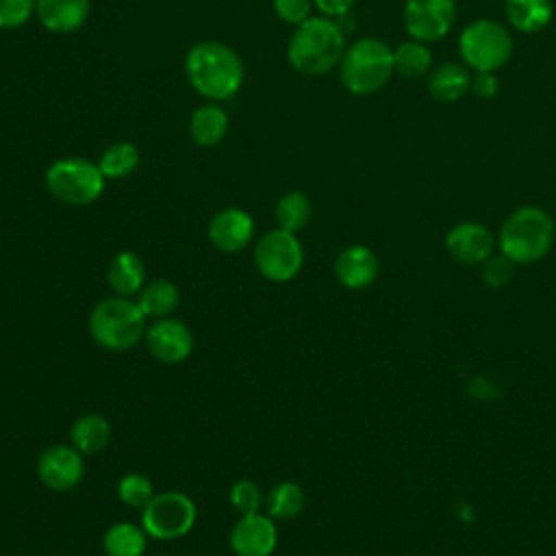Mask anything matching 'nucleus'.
<instances>
[{"label": "nucleus", "mask_w": 556, "mask_h": 556, "mask_svg": "<svg viewBox=\"0 0 556 556\" xmlns=\"http://www.w3.org/2000/svg\"><path fill=\"white\" fill-rule=\"evenodd\" d=\"M178 300H180V295H178L176 285L169 280L156 278L141 287L137 304L146 317L161 319V317H169V313L176 311Z\"/></svg>", "instance_id": "nucleus-23"}, {"label": "nucleus", "mask_w": 556, "mask_h": 556, "mask_svg": "<svg viewBox=\"0 0 556 556\" xmlns=\"http://www.w3.org/2000/svg\"><path fill=\"white\" fill-rule=\"evenodd\" d=\"M395 72L404 78H419L432 70V52L426 41L408 39L393 50Z\"/></svg>", "instance_id": "nucleus-24"}, {"label": "nucleus", "mask_w": 556, "mask_h": 556, "mask_svg": "<svg viewBox=\"0 0 556 556\" xmlns=\"http://www.w3.org/2000/svg\"><path fill=\"white\" fill-rule=\"evenodd\" d=\"M156 556H165V554H156Z\"/></svg>", "instance_id": "nucleus-36"}, {"label": "nucleus", "mask_w": 556, "mask_h": 556, "mask_svg": "<svg viewBox=\"0 0 556 556\" xmlns=\"http://www.w3.org/2000/svg\"><path fill=\"white\" fill-rule=\"evenodd\" d=\"M85 473L83 454L74 445L54 443L37 458V476L52 491L74 489Z\"/></svg>", "instance_id": "nucleus-11"}, {"label": "nucleus", "mask_w": 556, "mask_h": 556, "mask_svg": "<svg viewBox=\"0 0 556 556\" xmlns=\"http://www.w3.org/2000/svg\"><path fill=\"white\" fill-rule=\"evenodd\" d=\"M378 256L361 243L348 245L345 250L339 252L337 261H334V274L339 278V282L348 289H367L376 276H378Z\"/></svg>", "instance_id": "nucleus-16"}, {"label": "nucleus", "mask_w": 556, "mask_h": 556, "mask_svg": "<svg viewBox=\"0 0 556 556\" xmlns=\"http://www.w3.org/2000/svg\"><path fill=\"white\" fill-rule=\"evenodd\" d=\"M139 165V150L130 143V141H117L113 146H109L98 161L100 172L104 174V178H126L130 176Z\"/></svg>", "instance_id": "nucleus-27"}, {"label": "nucleus", "mask_w": 556, "mask_h": 556, "mask_svg": "<svg viewBox=\"0 0 556 556\" xmlns=\"http://www.w3.org/2000/svg\"><path fill=\"white\" fill-rule=\"evenodd\" d=\"M304 508V491L295 482H278L267 495V513L274 519H293Z\"/></svg>", "instance_id": "nucleus-28"}, {"label": "nucleus", "mask_w": 556, "mask_h": 556, "mask_svg": "<svg viewBox=\"0 0 556 556\" xmlns=\"http://www.w3.org/2000/svg\"><path fill=\"white\" fill-rule=\"evenodd\" d=\"M556 224L545 208L519 206L502 224L497 248L510 261L528 265L541 261L554 245Z\"/></svg>", "instance_id": "nucleus-3"}, {"label": "nucleus", "mask_w": 556, "mask_h": 556, "mask_svg": "<svg viewBox=\"0 0 556 556\" xmlns=\"http://www.w3.org/2000/svg\"><path fill=\"white\" fill-rule=\"evenodd\" d=\"M504 11L519 33H539L554 15L552 0H504Z\"/></svg>", "instance_id": "nucleus-21"}, {"label": "nucleus", "mask_w": 556, "mask_h": 556, "mask_svg": "<svg viewBox=\"0 0 556 556\" xmlns=\"http://www.w3.org/2000/svg\"><path fill=\"white\" fill-rule=\"evenodd\" d=\"M104 180L98 163L83 156L59 159L46 169L48 191L72 206H85L98 200L104 191Z\"/></svg>", "instance_id": "nucleus-6"}, {"label": "nucleus", "mask_w": 556, "mask_h": 556, "mask_svg": "<svg viewBox=\"0 0 556 556\" xmlns=\"http://www.w3.org/2000/svg\"><path fill=\"white\" fill-rule=\"evenodd\" d=\"M495 245L497 241L491 230L478 222H460L445 235L447 254L463 265L484 263L493 254Z\"/></svg>", "instance_id": "nucleus-13"}, {"label": "nucleus", "mask_w": 556, "mask_h": 556, "mask_svg": "<svg viewBox=\"0 0 556 556\" xmlns=\"http://www.w3.org/2000/svg\"><path fill=\"white\" fill-rule=\"evenodd\" d=\"M311 7H313V0H274L276 15L282 22L293 24V26H298L311 17Z\"/></svg>", "instance_id": "nucleus-33"}, {"label": "nucleus", "mask_w": 556, "mask_h": 556, "mask_svg": "<svg viewBox=\"0 0 556 556\" xmlns=\"http://www.w3.org/2000/svg\"><path fill=\"white\" fill-rule=\"evenodd\" d=\"M37 0H0V28H17L35 13Z\"/></svg>", "instance_id": "nucleus-32"}, {"label": "nucleus", "mask_w": 556, "mask_h": 556, "mask_svg": "<svg viewBox=\"0 0 556 556\" xmlns=\"http://www.w3.org/2000/svg\"><path fill=\"white\" fill-rule=\"evenodd\" d=\"M195 523V504L189 495L165 491L150 500L141 513V526L148 536L169 541L187 534Z\"/></svg>", "instance_id": "nucleus-8"}, {"label": "nucleus", "mask_w": 556, "mask_h": 556, "mask_svg": "<svg viewBox=\"0 0 556 556\" xmlns=\"http://www.w3.org/2000/svg\"><path fill=\"white\" fill-rule=\"evenodd\" d=\"M254 232V222L243 208H224L208 224V239L219 252L243 250Z\"/></svg>", "instance_id": "nucleus-15"}, {"label": "nucleus", "mask_w": 556, "mask_h": 556, "mask_svg": "<svg viewBox=\"0 0 556 556\" xmlns=\"http://www.w3.org/2000/svg\"><path fill=\"white\" fill-rule=\"evenodd\" d=\"M72 445L80 452V454H98L102 452L109 441H111V426L102 415H83L74 421L72 426Z\"/></svg>", "instance_id": "nucleus-22"}, {"label": "nucleus", "mask_w": 556, "mask_h": 556, "mask_svg": "<svg viewBox=\"0 0 556 556\" xmlns=\"http://www.w3.org/2000/svg\"><path fill=\"white\" fill-rule=\"evenodd\" d=\"M471 91L480 100H491L497 93V76H495V72H476L471 76Z\"/></svg>", "instance_id": "nucleus-34"}, {"label": "nucleus", "mask_w": 556, "mask_h": 556, "mask_svg": "<svg viewBox=\"0 0 556 556\" xmlns=\"http://www.w3.org/2000/svg\"><path fill=\"white\" fill-rule=\"evenodd\" d=\"M515 261H510L506 254H491L484 263H480V276L486 287L502 289L506 287L515 276Z\"/></svg>", "instance_id": "nucleus-30"}, {"label": "nucleus", "mask_w": 556, "mask_h": 556, "mask_svg": "<svg viewBox=\"0 0 556 556\" xmlns=\"http://www.w3.org/2000/svg\"><path fill=\"white\" fill-rule=\"evenodd\" d=\"M185 72L191 87L213 100L232 98L243 83V63L239 54L219 41H200L185 56Z\"/></svg>", "instance_id": "nucleus-1"}, {"label": "nucleus", "mask_w": 556, "mask_h": 556, "mask_svg": "<svg viewBox=\"0 0 556 556\" xmlns=\"http://www.w3.org/2000/svg\"><path fill=\"white\" fill-rule=\"evenodd\" d=\"M458 50L473 72H495L513 54V37L495 20H476L460 33Z\"/></svg>", "instance_id": "nucleus-7"}, {"label": "nucleus", "mask_w": 556, "mask_h": 556, "mask_svg": "<svg viewBox=\"0 0 556 556\" xmlns=\"http://www.w3.org/2000/svg\"><path fill=\"white\" fill-rule=\"evenodd\" d=\"M263 502V493L261 489L250 482V480H239L232 489H230V504L237 513L248 515V513H258V506Z\"/></svg>", "instance_id": "nucleus-31"}, {"label": "nucleus", "mask_w": 556, "mask_h": 556, "mask_svg": "<svg viewBox=\"0 0 556 556\" xmlns=\"http://www.w3.org/2000/svg\"><path fill=\"white\" fill-rule=\"evenodd\" d=\"M119 500L132 508H146L154 497L152 482L143 473H126L117 484Z\"/></svg>", "instance_id": "nucleus-29"}, {"label": "nucleus", "mask_w": 556, "mask_h": 556, "mask_svg": "<svg viewBox=\"0 0 556 556\" xmlns=\"http://www.w3.org/2000/svg\"><path fill=\"white\" fill-rule=\"evenodd\" d=\"M356 0H313V4L321 11V15L326 17H339V15H345L350 13V9L354 7Z\"/></svg>", "instance_id": "nucleus-35"}, {"label": "nucleus", "mask_w": 556, "mask_h": 556, "mask_svg": "<svg viewBox=\"0 0 556 556\" xmlns=\"http://www.w3.org/2000/svg\"><path fill=\"white\" fill-rule=\"evenodd\" d=\"M313 215L311 200L302 191H287L276 202V222L278 228L289 232H300Z\"/></svg>", "instance_id": "nucleus-26"}, {"label": "nucleus", "mask_w": 556, "mask_h": 556, "mask_svg": "<svg viewBox=\"0 0 556 556\" xmlns=\"http://www.w3.org/2000/svg\"><path fill=\"white\" fill-rule=\"evenodd\" d=\"M254 263L265 278L274 282H287L302 269V243L295 232L282 228L269 230L254 245Z\"/></svg>", "instance_id": "nucleus-9"}, {"label": "nucleus", "mask_w": 556, "mask_h": 556, "mask_svg": "<svg viewBox=\"0 0 556 556\" xmlns=\"http://www.w3.org/2000/svg\"><path fill=\"white\" fill-rule=\"evenodd\" d=\"M146 343L150 354L167 365L185 361L193 350L191 330L180 319L172 317H161L152 321L146 330Z\"/></svg>", "instance_id": "nucleus-12"}, {"label": "nucleus", "mask_w": 556, "mask_h": 556, "mask_svg": "<svg viewBox=\"0 0 556 556\" xmlns=\"http://www.w3.org/2000/svg\"><path fill=\"white\" fill-rule=\"evenodd\" d=\"M102 545L106 556H141L146 549V530L119 521L106 530Z\"/></svg>", "instance_id": "nucleus-25"}, {"label": "nucleus", "mask_w": 556, "mask_h": 556, "mask_svg": "<svg viewBox=\"0 0 556 556\" xmlns=\"http://www.w3.org/2000/svg\"><path fill=\"white\" fill-rule=\"evenodd\" d=\"M91 11L89 0H37L35 13L43 28L50 33L67 35L78 30Z\"/></svg>", "instance_id": "nucleus-17"}, {"label": "nucleus", "mask_w": 556, "mask_h": 556, "mask_svg": "<svg viewBox=\"0 0 556 556\" xmlns=\"http://www.w3.org/2000/svg\"><path fill=\"white\" fill-rule=\"evenodd\" d=\"M278 532L269 515L248 513L230 530V547L237 556H269L276 549Z\"/></svg>", "instance_id": "nucleus-14"}, {"label": "nucleus", "mask_w": 556, "mask_h": 556, "mask_svg": "<svg viewBox=\"0 0 556 556\" xmlns=\"http://www.w3.org/2000/svg\"><path fill=\"white\" fill-rule=\"evenodd\" d=\"M471 89V74L467 65L443 63L428 76V91L439 102H456Z\"/></svg>", "instance_id": "nucleus-18"}, {"label": "nucleus", "mask_w": 556, "mask_h": 556, "mask_svg": "<svg viewBox=\"0 0 556 556\" xmlns=\"http://www.w3.org/2000/svg\"><path fill=\"white\" fill-rule=\"evenodd\" d=\"M89 332L98 345L122 352L146 337V315L137 302L124 295L106 298L91 311Z\"/></svg>", "instance_id": "nucleus-5"}, {"label": "nucleus", "mask_w": 556, "mask_h": 556, "mask_svg": "<svg viewBox=\"0 0 556 556\" xmlns=\"http://www.w3.org/2000/svg\"><path fill=\"white\" fill-rule=\"evenodd\" d=\"M454 17V0H406L404 4V28L419 41L443 39L452 28Z\"/></svg>", "instance_id": "nucleus-10"}, {"label": "nucleus", "mask_w": 556, "mask_h": 556, "mask_svg": "<svg viewBox=\"0 0 556 556\" xmlns=\"http://www.w3.org/2000/svg\"><path fill=\"white\" fill-rule=\"evenodd\" d=\"M189 132L191 139L202 146V148H211L217 146L226 132H228V115L222 106L208 102V104H200L189 119Z\"/></svg>", "instance_id": "nucleus-19"}, {"label": "nucleus", "mask_w": 556, "mask_h": 556, "mask_svg": "<svg viewBox=\"0 0 556 556\" xmlns=\"http://www.w3.org/2000/svg\"><path fill=\"white\" fill-rule=\"evenodd\" d=\"M106 280L117 295H132L146 285L143 261L135 252H119L106 269Z\"/></svg>", "instance_id": "nucleus-20"}, {"label": "nucleus", "mask_w": 556, "mask_h": 556, "mask_svg": "<svg viewBox=\"0 0 556 556\" xmlns=\"http://www.w3.org/2000/svg\"><path fill=\"white\" fill-rule=\"evenodd\" d=\"M345 52V33L332 17H308L295 26L287 59L291 67L306 76H321L341 63Z\"/></svg>", "instance_id": "nucleus-2"}, {"label": "nucleus", "mask_w": 556, "mask_h": 556, "mask_svg": "<svg viewBox=\"0 0 556 556\" xmlns=\"http://www.w3.org/2000/svg\"><path fill=\"white\" fill-rule=\"evenodd\" d=\"M393 72V50L378 37L356 39L345 48L339 63L341 83L354 96L376 93L389 83Z\"/></svg>", "instance_id": "nucleus-4"}]
</instances>
